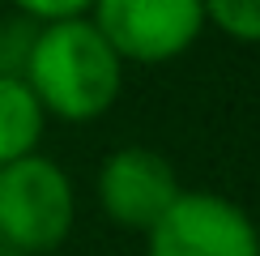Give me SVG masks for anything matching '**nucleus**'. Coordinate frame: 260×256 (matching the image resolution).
<instances>
[{
	"label": "nucleus",
	"mask_w": 260,
	"mask_h": 256,
	"mask_svg": "<svg viewBox=\"0 0 260 256\" xmlns=\"http://www.w3.org/2000/svg\"><path fill=\"white\" fill-rule=\"evenodd\" d=\"M205 26H218L235 43H260V0H213L205 5Z\"/></svg>",
	"instance_id": "nucleus-7"
},
{
	"label": "nucleus",
	"mask_w": 260,
	"mask_h": 256,
	"mask_svg": "<svg viewBox=\"0 0 260 256\" xmlns=\"http://www.w3.org/2000/svg\"><path fill=\"white\" fill-rule=\"evenodd\" d=\"M43 128H47V115L30 94V85L21 77L0 73V167L39 154Z\"/></svg>",
	"instance_id": "nucleus-6"
},
{
	"label": "nucleus",
	"mask_w": 260,
	"mask_h": 256,
	"mask_svg": "<svg viewBox=\"0 0 260 256\" xmlns=\"http://www.w3.org/2000/svg\"><path fill=\"white\" fill-rule=\"evenodd\" d=\"M99 205L115 227L149 231L154 222L179 201V175L171 158L145 145H124L103 158L99 167Z\"/></svg>",
	"instance_id": "nucleus-5"
},
{
	"label": "nucleus",
	"mask_w": 260,
	"mask_h": 256,
	"mask_svg": "<svg viewBox=\"0 0 260 256\" xmlns=\"http://www.w3.org/2000/svg\"><path fill=\"white\" fill-rule=\"evenodd\" d=\"M0 256H17V252H13V248H5V243H0Z\"/></svg>",
	"instance_id": "nucleus-9"
},
{
	"label": "nucleus",
	"mask_w": 260,
	"mask_h": 256,
	"mask_svg": "<svg viewBox=\"0 0 260 256\" xmlns=\"http://www.w3.org/2000/svg\"><path fill=\"white\" fill-rule=\"evenodd\" d=\"M94 5H85V0H26V5H17V17L26 21V26H60V21H73V17H85Z\"/></svg>",
	"instance_id": "nucleus-8"
},
{
	"label": "nucleus",
	"mask_w": 260,
	"mask_h": 256,
	"mask_svg": "<svg viewBox=\"0 0 260 256\" xmlns=\"http://www.w3.org/2000/svg\"><path fill=\"white\" fill-rule=\"evenodd\" d=\"M90 17L124 64H167L205 30V5L197 0H103Z\"/></svg>",
	"instance_id": "nucleus-4"
},
{
	"label": "nucleus",
	"mask_w": 260,
	"mask_h": 256,
	"mask_svg": "<svg viewBox=\"0 0 260 256\" xmlns=\"http://www.w3.org/2000/svg\"><path fill=\"white\" fill-rule=\"evenodd\" d=\"M145 256H260V227L222 192H179L145 231Z\"/></svg>",
	"instance_id": "nucleus-3"
},
{
	"label": "nucleus",
	"mask_w": 260,
	"mask_h": 256,
	"mask_svg": "<svg viewBox=\"0 0 260 256\" xmlns=\"http://www.w3.org/2000/svg\"><path fill=\"white\" fill-rule=\"evenodd\" d=\"M77 222V188L56 158H17L0 167V243L17 256L56 252Z\"/></svg>",
	"instance_id": "nucleus-2"
},
{
	"label": "nucleus",
	"mask_w": 260,
	"mask_h": 256,
	"mask_svg": "<svg viewBox=\"0 0 260 256\" xmlns=\"http://www.w3.org/2000/svg\"><path fill=\"white\" fill-rule=\"evenodd\" d=\"M21 81L39 99L43 115L85 124L107 115L124 90V60L99 35L94 17H73L60 26H43L30 39Z\"/></svg>",
	"instance_id": "nucleus-1"
}]
</instances>
